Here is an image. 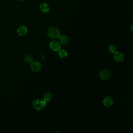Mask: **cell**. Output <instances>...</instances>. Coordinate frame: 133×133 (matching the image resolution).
Returning <instances> with one entry per match:
<instances>
[{
    "instance_id": "cell-1",
    "label": "cell",
    "mask_w": 133,
    "mask_h": 133,
    "mask_svg": "<svg viewBox=\"0 0 133 133\" xmlns=\"http://www.w3.org/2000/svg\"><path fill=\"white\" fill-rule=\"evenodd\" d=\"M48 37L52 39H57L60 35V31L57 27L50 26L47 32Z\"/></svg>"
},
{
    "instance_id": "cell-2",
    "label": "cell",
    "mask_w": 133,
    "mask_h": 133,
    "mask_svg": "<svg viewBox=\"0 0 133 133\" xmlns=\"http://www.w3.org/2000/svg\"><path fill=\"white\" fill-rule=\"evenodd\" d=\"M46 105V102L43 99H36L32 102L33 108L36 110L40 111L44 109Z\"/></svg>"
},
{
    "instance_id": "cell-3",
    "label": "cell",
    "mask_w": 133,
    "mask_h": 133,
    "mask_svg": "<svg viewBox=\"0 0 133 133\" xmlns=\"http://www.w3.org/2000/svg\"><path fill=\"white\" fill-rule=\"evenodd\" d=\"M112 73L109 70H102L99 73V76L102 80H108L111 77Z\"/></svg>"
},
{
    "instance_id": "cell-4",
    "label": "cell",
    "mask_w": 133,
    "mask_h": 133,
    "mask_svg": "<svg viewBox=\"0 0 133 133\" xmlns=\"http://www.w3.org/2000/svg\"><path fill=\"white\" fill-rule=\"evenodd\" d=\"M30 68L31 69L35 72H39L41 70L42 66L40 62L38 61H33L30 63Z\"/></svg>"
},
{
    "instance_id": "cell-5",
    "label": "cell",
    "mask_w": 133,
    "mask_h": 133,
    "mask_svg": "<svg viewBox=\"0 0 133 133\" xmlns=\"http://www.w3.org/2000/svg\"><path fill=\"white\" fill-rule=\"evenodd\" d=\"M50 49L53 51H58L61 48V45L59 42L55 41H52L49 44Z\"/></svg>"
},
{
    "instance_id": "cell-6",
    "label": "cell",
    "mask_w": 133,
    "mask_h": 133,
    "mask_svg": "<svg viewBox=\"0 0 133 133\" xmlns=\"http://www.w3.org/2000/svg\"><path fill=\"white\" fill-rule=\"evenodd\" d=\"M114 99L113 98L110 96H106L103 100L102 103L106 107H110L114 104Z\"/></svg>"
},
{
    "instance_id": "cell-7",
    "label": "cell",
    "mask_w": 133,
    "mask_h": 133,
    "mask_svg": "<svg viewBox=\"0 0 133 133\" xmlns=\"http://www.w3.org/2000/svg\"><path fill=\"white\" fill-rule=\"evenodd\" d=\"M113 58L117 62H121L124 59V56L122 52L120 51H116L114 53Z\"/></svg>"
},
{
    "instance_id": "cell-8",
    "label": "cell",
    "mask_w": 133,
    "mask_h": 133,
    "mask_svg": "<svg viewBox=\"0 0 133 133\" xmlns=\"http://www.w3.org/2000/svg\"><path fill=\"white\" fill-rule=\"evenodd\" d=\"M17 34L20 36H24L27 34L28 29L24 25H21L17 29Z\"/></svg>"
},
{
    "instance_id": "cell-9",
    "label": "cell",
    "mask_w": 133,
    "mask_h": 133,
    "mask_svg": "<svg viewBox=\"0 0 133 133\" xmlns=\"http://www.w3.org/2000/svg\"><path fill=\"white\" fill-rule=\"evenodd\" d=\"M39 9L43 13L46 14L48 13L50 11V7L47 3H43L39 6Z\"/></svg>"
},
{
    "instance_id": "cell-10",
    "label": "cell",
    "mask_w": 133,
    "mask_h": 133,
    "mask_svg": "<svg viewBox=\"0 0 133 133\" xmlns=\"http://www.w3.org/2000/svg\"><path fill=\"white\" fill-rule=\"evenodd\" d=\"M59 41V43L63 45H66L69 42V38L65 35H60L58 38Z\"/></svg>"
},
{
    "instance_id": "cell-11",
    "label": "cell",
    "mask_w": 133,
    "mask_h": 133,
    "mask_svg": "<svg viewBox=\"0 0 133 133\" xmlns=\"http://www.w3.org/2000/svg\"><path fill=\"white\" fill-rule=\"evenodd\" d=\"M59 56L61 58H64L68 56V52L64 49H60L58 51Z\"/></svg>"
},
{
    "instance_id": "cell-12",
    "label": "cell",
    "mask_w": 133,
    "mask_h": 133,
    "mask_svg": "<svg viewBox=\"0 0 133 133\" xmlns=\"http://www.w3.org/2000/svg\"><path fill=\"white\" fill-rule=\"evenodd\" d=\"M52 98V95L50 92H46L45 93L44 96H43V99L46 101V102H49L51 100Z\"/></svg>"
},
{
    "instance_id": "cell-13",
    "label": "cell",
    "mask_w": 133,
    "mask_h": 133,
    "mask_svg": "<svg viewBox=\"0 0 133 133\" xmlns=\"http://www.w3.org/2000/svg\"><path fill=\"white\" fill-rule=\"evenodd\" d=\"M24 61L28 63H31L33 61V57L30 55H25L24 56Z\"/></svg>"
},
{
    "instance_id": "cell-14",
    "label": "cell",
    "mask_w": 133,
    "mask_h": 133,
    "mask_svg": "<svg viewBox=\"0 0 133 133\" xmlns=\"http://www.w3.org/2000/svg\"><path fill=\"white\" fill-rule=\"evenodd\" d=\"M116 47L114 45H111L108 48V50L111 54H114L116 51Z\"/></svg>"
},
{
    "instance_id": "cell-15",
    "label": "cell",
    "mask_w": 133,
    "mask_h": 133,
    "mask_svg": "<svg viewBox=\"0 0 133 133\" xmlns=\"http://www.w3.org/2000/svg\"><path fill=\"white\" fill-rule=\"evenodd\" d=\"M17 1H18L19 2H20V3H21V2H23L24 0H17Z\"/></svg>"
},
{
    "instance_id": "cell-16",
    "label": "cell",
    "mask_w": 133,
    "mask_h": 133,
    "mask_svg": "<svg viewBox=\"0 0 133 133\" xmlns=\"http://www.w3.org/2000/svg\"><path fill=\"white\" fill-rule=\"evenodd\" d=\"M7 1H9V0H7Z\"/></svg>"
},
{
    "instance_id": "cell-17",
    "label": "cell",
    "mask_w": 133,
    "mask_h": 133,
    "mask_svg": "<svg viewBox=\"0 0 133 133\" xmlns=\"http://www.w3.org/2000/svg\"><path fill=\"white\" fill-rule=\"evenodd\" d=\"M0 1H1V0H0Z\"/></svg>"
}]
</instances>
